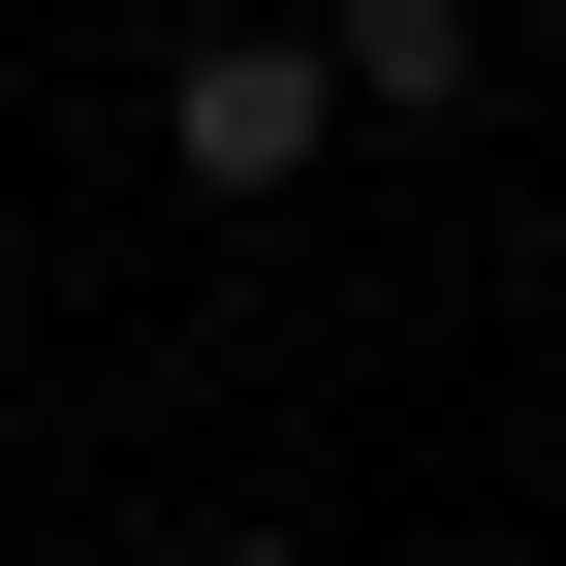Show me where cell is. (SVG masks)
Returning a JSON list of instances; mask_svg holds the SVG:
<instances>
[{
    "instance_id": "cell-1",
    "label": "cell",
    "mask_w": 566,
    "mask_h": 566,
    "mask_svg": "<svg viewBox=\"0 0 566 566\" xmlns=\"http://www.w3.org/2000/svg\"><path fill=\"white\" fill-rule=\"evenodd\" d=\"M315 126H346L315 32H189V63H158V158H189V189H315Z\"/></svg>"
},
{
    "instance_id": "cell-2",
    "label": "cell",
    "mask_w": 566,
    "mask_h": 566,
    "mask_svg": "<svg viewBox=\"0 0 566 566\" xmlns=\"http://www.w3.org/2000/svg\"><path fill=\"white\" fill-rule=\"evenodd\" d=\"M315 63H346V126H441V95H472V0H346Z\"/></svg>"
},
{
    "instance_id": "cell-3",
    "label": "cell",
    "mask_w": 566,
    "mask_h": 566,
    "mask_svg": "<svg viewBox=\"0 0 566 566\" xmlns=\"http://www.w3.org/2000/svg\"><path fill=\"white\" fill-rule=\"evenodd\" d=\"M189 566H283V535H189Z\"/></svg>"
}]
</instances>
